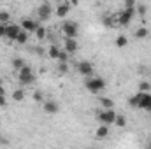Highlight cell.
Returning <instances> with one entry per match:
<instances>
[{
  "mask_svg": "<svg viewBox=\"0 0 151 149\" xmlns=\"http://www.w3.org/2000/svg\"><path fill=\"white\" fill-rule=\"evenodd\" d=\"M150 149H151V146H150Z\"/></svg>",
  "mask_w": 151,
  "mask_h": 149,
  "instance_id": "8d00e7d4",
  "label": "cell"
},
{
  "mask_svg": "<svg viewBox=\"0 0 151 149\" xmlns=\"http://www.w3.org/2000/svg\"><path fill=\"white\" fill-rule=\"evenodd\" d=\"M114 44H116L118 47H125V46L128 44V39L125 37V35H118V37H116V40H114Z\"/></svg>",
  "mask_w": 151,
  "mask_h": 149,
  "instance_id": "d6986e66",
  "label": "cell"
},
{
  "mask_svg": "<svg viewBox=\"0 0 151 149\" xmlns=\"http://www.w3.org/2000/svg\"><path fill=\"white\" fill-rule=\"evenodd\" d=\"M35 37L39 39V40H42V39L46 37V28L42 27V25H39L37 30H35Z\"/></svg>",
  "mask_w": 151,
  "mask_h": 149,
  "instance_id": "cb8c5ba5",
  "label": "cell"
},
{
  "mask_svg": "<svg viewBox=\"0 0 151 149\" xmlns=\"http://www.w3.org/2000/svg\"><path fill=\"white\" fill-rule=\"evenodd\" d=\"M9 12L7 11H0V23L2 25H9Z\"/></svg>",
  "mask_w": 151,
  "mask_h": 149,
  "instance_id": "d4e9b609",
  "label": "cell"
},
{
  "mask_svg": "<svg viewBox=\"0 0 151 149\" xmlns=\"http://www.w3.org/2000/svg\"><path fill=\"white\" fill-rule=\"evenodd\" d=\"M58 104L56 102H53V100H47V102H44V111L47 112V114H56L58 112Z\"/></svg>",
  "mask_w": 151,
  "mask_h": 149,
  "instance_id": "8fae6325",
  "label": "cell"
},
{
  "mask_svg": "<svg viewBox=\"0 0 151 149\" xmlns=\"http://www.w3.org/2000/svg\"><path fill=\"white\" fill-rule=\"evenodd\" d=\"M16 42H18V44H27V42H28V34H27L25 30H21L19 35L16 37Z\"/></svg>",
  "mask_w": 151,
  "mask_h": 149,
  "instance_id": "ffe728a7",
  "label": "cell"
},
{
  "mask_svg": "<svg viewBox=\"0 0 151 149\" xmlns=\"http://www.w3.org/2000/svg\"><path fill=\"white\" fill-rule=\"evenodd\" d=\"M7 105V100H5V97H0V107H5Z\"/></svg>",
  "mask_w": 151,
  "mask_h": 149,
  "instance_id": "836d02e7",
  "label": "cell"
},
{
  "mask_svg": "<svg viewBox=\"0 0 151 149\" xmlns=\"http://www.w3.org/2000/svg\"><path fill=\"white\" fill-rule=\"evenodd\" d=\"M34 100H35V102H42V100H44L40 91H35V93H34Z\"/></svg>",
  "mask_w": 151,
  "mask_h": 149,
  "instance_id": "1f68e13d",
  "label": "cell"
},
{
  "mask_svg": "<svg viewBox=\"0 0 151 149\" xmlns=\"http://www.w3.org/2000/svg\"><path fill=\"white\" fill-rule=\"evenodd\" d=\"M148 35H150V30H148L146 27H141V28L135 30V37L137 39H146Z\"/></svg>",
  "mask_w": 151,
  "mask_h": 149,
  "instance_id": "ac0fdd59",
  "label": "cell"
},
{
  "mask_svg": "<svg viewBox=\"0 0 151 149\" xmlns=\"http://www.w3.org/2000/svg\"><path fill=\"white\" fill-rule=\"evenodd\" d=\"M62 32L65 34V39H76L79 34V25L76 21H65L62 25Z\"/></svg>",
  "mask_w": 151,
  "mask_h": 149,
  "instance_id": "7a4b0ae2",
  "label": "cell"
},
{
  "mask_svg": "<svg viewBox=\"0 0 151 149\" xmlns=\"http://www.w3.org/2000/svg\"><path fill=\"white\" fill-rule=\"evenodd\" d=\"M63 44H65V53L67 54H74L76 51H77V42H76V39H65L63 40Z\"/></svg>",
  "mask_w": 151,
  "mask_h": 149,
  "instance_id": "30bf717a",
  "label": "cell"
},
{
  "mask_svg": "<svg viewBox=\"0 0 151 149\" xmlns=\"http://www.w3.org/2000/svg\"><path fill=\"white\" fill-rule=\"evenodd\" d=\"M37 27H39V23L37 21H34V19H23L21 21V30H25L27 34H34L35 30H37Z\"/></svg>",
  "mask_w": 151,
  "mask_h": 149,
  "instance_id": "9c48e42d",
  "label": "cell"
},
{
  "mask_svg": "<svg viewBox=\"0 0 151 149\" xmlns=\"http://www.w3.org/2000/svg\"><path fill=\"white\" fill-rule=\"evenodd\" d=\"M90 149H99V148H90Z\"/></svg>",
  "mask_w": 151,
  "mask_h": 149,
  "instance_id": "d590c367",
  "label": "cell"
},
{
  "mask_svg": "<svg viewBox=\"0 0 151 149\" xmlns=\"http://www.w3.org/2000/svg\"><path fill=\"white\" fill-rule=\"evenodd\" d=\"M150 91H151V84L146 82V81H142L139 84V93H150Z\"/></svg>",
  "mask_w": 151,
  "mask_h": 149,
  "instance_id": "44dd1931",
  "label": "cell"
},
{
  "mask_svg": "<svg viewBox=\"0 0 151 149\" xmlns=\"http://www.w3.org/2000/svg\"><path fill=\"white\" fill-rule=\"evenodd\" d=\"M104 88H106V81L100 79V77H90V79L86 81V90L91 91V93H99V91H102Z\"/></svg>",
  "mask_w": 151,
  "mask_h": 149,
  "instance_id": "6da1fadb",
  "label": "cell"
},
{
  "mask_svg": "<svg viewBox=\"0 0 151 149\" xmlns=\"http://www.w3.org/2000/svg\"><path fill=\"white\" fill-rule=\"evenodd\" d=\"M135 7H137V2H135V0H127V2H125V9H127V11H134Z\"/></svg>",
  "mask_w": 151,
  "mask_h": 149,
  "instance_id": "484cf974",
  "label": "cell"
},
{
  "mask_svg": "<svg viewBox=\"0 0 151 149\" xmlns=\"http://www.w3.org/2000/svg\"><path fill=\"white\" fill-rule=\"evenodd\" d=\"M32 74H34V72H32V69H30L28 65H27V67H23V69L18 72V75H32Z\"/></svg>",
  "mask_w": 151,
  "mask_h": 149,
  "instance_id": "f1b7e54d",
  "label": "cell"
},
{
  "mask_svg": "<svg viewBox=\"0 0 151 149\" xmlns=\"http://www.w3.org/2000/svg\"><path fill=\"white\" fill-rule=\"evenodd\" d=\"M69 9H70V4H69V2H63V4H60V5L56 7V16H58V18H63V16H67Z\"/></svg>",
  "mask_w": 151,
  "mask_h": 149,
  "instance_id": "7c38bea8",
  "label": "cell"
},
{
  "mask_svg": "<svg viewBox=\"0 0 151 149\" xmlns=\"http://www.w3.org/2000/svg\"><path fill=\"white\" fill-rule=\"evenodd\" d=\"M77 72L81 75L90 77V75L93 74V63H90V62H79L77 63Z\"/></svg>",
  "mask_w": 151,
  "mask_h": 149,
  "instance_id": "52a82bcc",
  "label": "cell"
},
{
  "mask_svg": "<svg viewBox=\"0 0 151 149\" xmlns=\"http://www.w3.org/2000/svg\"><path fill=\"white\" fill-rule=\"evenodd\" d=\"M128 105H132V107H139V95L130 97V98H128Z\"/></svg>",
  "mask_w": 151,
  "mask_h": 149,
  "instance_id": "4316f807",
  "label": "cell"
},
{
  "mask_svg": "<svg viewBox=\"0 0 151 149\" xmlns=\"http://www.w3.org/2000/svg\"><path fill=\"white\" fill-rule=\"evenodd\" d=\"M12 98H14L16 102H21V100L25 98V91H23V90H14V93H12Z\"/></svg>",
  "mask_w": 151,
  "mask_h": 149,
  "instance_id": "7402d4cb",
  "label": "cell"
},
{
  "mask_svg": "<svg viewBox=\"0 0 151 149\" xmlns=\"http://www.w3.org/2000/svg\"><path fill=\"white\" fill-rule=\"evenodd\" d=\"M95 135H97V139H106V137L109 135V126H107V125H100V126L97 128Z\"/></svg>",
  "mask_w": 151,
  "mask_h": 149,
  "instance_id": "4fadbf2b",
  "label": "cell"
},
{
  "mask_svg": "<svg viewBox=\"0 0 151 149\" xmlns=\"http://www.w3.org/2000/svg\"><path fill=\"white\" fill-rule=\"evenodd\" d=\"M60 51H62V49H60L58 46H51V47L47 49V56H49V58H55V60H58V56H60Z\"/></svg>",
  "mask_w": 151,
  "mask_h": 149,
  "instance_id": "2e32d148",
  "label": "cell"
},
{
  "mask_svg": "<svg viewBox=\"0 0 151 149\" xmlns=\"http://www.w3.org/2000/svg\"><path fill=\"white\" fill-rule=\"evenodd\" d=\"M135 12H137V14H141V16H144V14H146V5H144V4H137Z\"/></svg>",
  "mask_w": 151,
  "mask_h": 149,
  "instance_id": "83f0119b",
  "label": "cell"
},
{
  "mask_svg": "<svg viewBox=\"0 0 151 149\" xmlns=\"http://www.w3.org/2000/svg\"><path fill=\"white\" fill-rule=\"evenodd\" d=\"M114 125H116V126H119V128H123V126H127V119H125L123 116H119V114H116V119H114Z\"/></svg>",
  "mask_w": 151,
  "mask_h": 149,
  "instance_id": "603a6c76",
  "label": "cell"
},
{
  "mask_svg": "<svg viewBox=\"0 0 151 149\" xmlns=\"http://www.w3.org/2000/svg\"><path fill=\"white\" fill-rule=\"evenodd\" d=\"M18 81H19V84H32V82H35V75H18Z\"/></svg>",
  "mask_w": 151,
  "mask_h": 149,
  "instance_id": "5bb4252c",
  "label": "cell"
},
{
  "mask_svg": "<svg viewBox=\"0 0 151 149\" xmlns=\"http://www.w3.org/2000/svg\"><path fill=\"white\" fill-rule=\"evenodd\" d=\"M134 14H135V9H134V11H127V9H123V11L118 14V18H116L118 25H121V27H127V25H130V21H132Z\"/></svg>",
  "mask_w": 151,
  "mask_h": 149,
  "instance_id": "277c9868",
  "label": "cell"
},
{
  "mask_svg": "<svg viewBox=\"0 0 151 149\" xmlns=\"http://www.w3.org/2000/svg\"><path fill=\"white\" fill-rule=\"evenodd\" d=\"M12 67H14V70H18V72H19L23 67H27V63H25V60H23V58H14V60H12Z\"/></svg>",
  "mask_w": 151,
  "mask_h": 149,
  "instance_id": "e0dca14e",
  "label": "cell"
},
{
  "mask_svg": "<svg viewBox=\"0 0 151 149\" xmlns=\"http://www.w3.org/2000/svg\"><path fill=\"white\" fill-rule=\"evenodd\" d=\"M0 97H5V88L4 86H0Z\"/></svg>",
  "mask_w": 151,
  "mask_h": 149,
  "instance_id": "e575fe53",
  "label": "cell"
},
{
  "mask_svg": "<svg viewBox=\"0 0 151 149\" xmlns=\"http://www.w3.org/2000/svg\"><path fill=\"white\" fill-rule=\"evenodd\" d=\"M58 70H60L62 74H67V72H69V65H67V63H60V65H58Z\"/></svg>",
  "mask_w": 151,
  "mask_h": 149,
  "instance_id": "4dcf8cb0",
  "label": "cell"
},
{
  "mask_svg": "<svg viewBox=\"0 0 151 149\" xmlns=\"http://www.w3.org/2000/svg\"><path fill=\"white\" fill-rule=\"evenodd\" d=\"M67 60H69V54H67L65 51H60V56H58V62H60V63H67Z\"/></svg>",
  "mask_w": 151,
  "mask_h": 149,
  "instance_id": "f546056e",
  "label": "cell"
},
{
  "mask_svg": "<svg viewBox=\"0 0 151 149\" xmlns=\"http://www.w3.org/2000/svg\"><path fill=\"white\" fill-rule=\"evenodd\" d=\"M97 117H99V121L102 123V125H113L114 119H116V112H114V109H109V111H99V114H97Z\"/></svg>",
  "mask_w": 151,
  "mask_h": 149,
  "instance_id": "3957f363",
  "label": "cell"
},
{
  "mask_svg": "<svg viewBox=\"0 0 151 149\" xmlns=\"http://www.w3.org/2000/svg\"><path fill=\"white\" fill-rule=\"evenodd\" d=\"M100 105L104 107V111H109V109L114 107V102L111 98H107V97H102V98H100Z\"/></svg>",
  "mask_w": 151,
  "mask_h": 149,
  "instance_id": "9a60e30c",
  "label": "cell"
},
{
  "mask_svg": "<svg viewBox=\"0 0 151 149\" xmlns=\"http://www.w3.org/2000/svg\"><path fill=\"white\" fill-rule=\"evenodd\" d=\"M139 95V109L151 111V93H137Z\"/></svg>",
  "mask_w": 151,
  "mask_h": 149,
  "instance_id": "8992f818",
  "label": "cell"
},
{
  "mask_svg": "<svg viewBox=\"0 0 151 149\" xmlns=\"http://www.w3.org/2000/svg\"><path fill=\"white\" fill-rule=\"evenodd\" d=\"M19 32H21V27L12 25V23L5 25V39H9V40H16V37L19 35Z\"/></svg>",
  "mask_w": 151,
  "mask_h": 149,
  "instance_id": "5b68a950",
  "label": "cell"
},
{
  "mask_svg": "<svg viewBox=\"0 0 151 149\" xmlns=\"http://www.w3.org/2000/svg\"><path fill=\"white\" fill-rule=\"evenodd\" d=\"M51 5L47 4V2H44V4H40L39 5V9H37V14H39V18L42 19V21H46V19H49V16H51Z\"/></svg>",
  "mask_w": 151,
  "mask_h": 149,
  "instance_id": "ba28073f",
  "label": "cell"
},
{
  "mask_svg": "<svg viewBox=\"0 0 151 149\" xmlns=\"http://www.w3.org/2000/svg\"><path fill=\"white\" fill-rule=\"evenodd\" d=\"M0 37H5V25L0 23Z\"/></svg>",
  "mask_w": 151,
  "mask_h": 149,
  "instance_id": "d6a6232c",
  "label": "cell"
}]
</instances>
